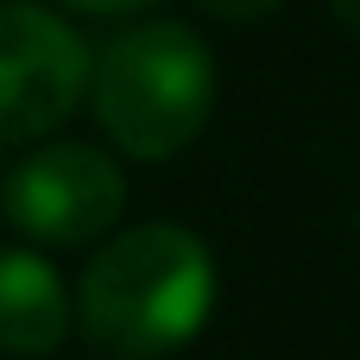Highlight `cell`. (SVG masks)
<instances>
[{
	"mask_svg": "<svg viewBox=\"0 0 360 360\" xmlns=\"http://www.w3.org/2000/svg\"><path fill=\"white\" fill-rule=\"evenodd\" d=\"M215 310V253L184 221H139L82 266L76 323L114 360H165Z\"/></svg>",
	"mask_w": 360,
	"mask_h": 360,
	"instance_id": "cell-1",
	"label": "cell"
},
{
	"mask_svg": "<svg viewBox=\"0 0 360 360\" xmlns=\"http://www.w3.org/2000/svg\"><path fill=\"white\" fill-rule=\"evenodd\" d=\"M215 57L184 19H139L95 57L89 114L120 158L165 165L190 152L215 120Z\"/></svg>",
	"mask_w": 360,
	"mask_h": 360,
	"instance_id": "cell-2",
	"label": "cell"
},
{
	"mask_svg": "<svg viewBox=\"0 0 360 360\" xmlns=\"http://www.w3.org/2000/svg\"><path fill=\"white\" fill-rule=\"evenodd\" d=\"M95 51L82 32L38 0H0V152L44 146L89 101Z\"/></svg>",
	"mask_w": 360,
	"mask_h": 360,
	"instance_id": "cell-3",
	"label": "cell"
},
{
	"mask_svg": "<svg viewBox=\"0 0 360 360\" xmlns=\"http://www.w3.org/2000/svg\"><path fill=\"white\" fill-rule=\"evenodd\" d=\"M127 209V171L82 146L44 139L19 152L0 177V215L19 228L25 247H95Z\"/></svg>",
	"mask_w": 360,
	"mask_h": 360,
	"instance_id": "cell-4",
	"label": "cell"
},
{
	"mask_svg": "<svg viewBox=\"0 0 360 360\" xmlns=\"http://www.w3.org/2000/svg\"><path fill=\"white\" fill-rule=\"evenodd\" d=\"M76 323V297L63 272L38 247H0V354H57Z\"/></svg>",
	"mask_w": 360,
	"mask_h": 360,
	"instance_id": "cell-5",
	"label": "cell"
},
{
	"mask_svg": "<svg viewBox=\"0 0 360 360\" xmlns=\"http://www.w3.org/2000/svg\"><path fill=\"white\" fill-rule=\"evenodd\" d=\"M209 19H228V25H247V19H266V13H278L285 0H196Z\"/></svg>",
	"mask_w": 360,
	"mask_h": 360,
	"instance_id": "cell-6",
	"label": "cell"
},
{
	"mask_svg": "<svg viewBox=\"0 0 360 360\" xmlns=\"http://www.w3.org/2000/svg\"><path fill=\"white\" fill-rule=\"evenodd\" d=\"M57 6H76V13H95V19H120V13H139L152 0H57Z\"/></svg>",
	"mask_w": 360,
	"mask_h": 360,
	"instance_id": "cell-7",
	"label": "cell"
},
{
	"mask_svg": "<svg viewBox=\"0 0 360 360\" xmlns=\"http://www.w3.org/2000/svg\"><path fill=\"white\" fill-rule=\"evenodd\" d=\"M329 6H335V19H342V25L360 38V0H329Z\"/></svg>",
	"mask_w": 360,
	"mask_h": 360,
	"instance_id": "cell-8",
	"label": "cell"
}]
</instances>
